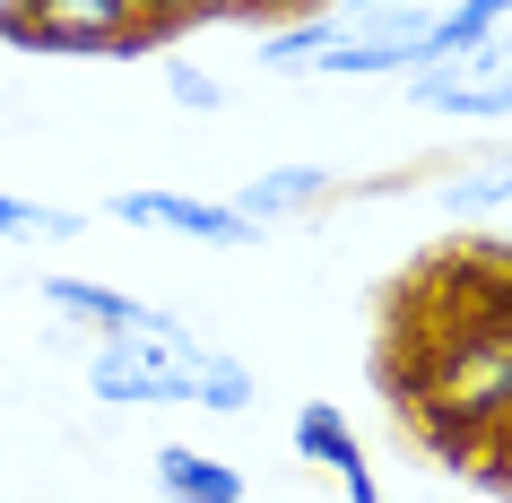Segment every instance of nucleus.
<instances>
[{
	"mask_svg": "<svg viewBox=\"0 0 512 503\" xmlns=\"http://www.w3.org/2000/svg\"><path fill=\"white\" fill-rule=\"evenodd\" d=\"M157 486L174 503H243V469H226V460H209V451H191V443L157 451Z\"/></svg>",
	"mask_w": 512,
	"mask_h": 503,
	"instance_id": "nucleus-7",
	"label": "nucleus"
},
{
	"mask_svg": "<svg viewBox=\"0 0 512 503\" xmlns=\"http://www.w3.org/2000/svg\"><path fill=\"white\" fill-rule=\"evenodd\" d=\"M113 217H122V226L191 235V243H209V252H252V243H261L252 217H235L226 200H191V191H113Z\"/></svg>",
	"mask_w": 512,
	"mask_h": 503,
	"instance_id": "nucleus-3",
	"label": "nucleus"
},
{
	"mask_svg": "<svg viewBox=\"0 0 512 503\" xmlns=\"http://www.w3.org/2000/svg\"><path fill=\"white\" fill-rule=\"evenodd\" d=\"M261 399V373L235 365L226 347H191V408H217V417H235Z\"/></svg>",
	"mask_w": 512,
	"mask_h": 503,
	"instance_id": "nucleus-8",
	"label": "nucleus"
},
{
	"mask_svg": "<svg viewBox=\"0 0 512 503\" xmlns=\"http://www.w3.org/2000/svg\"><path fill=\"white\" fill-rule=\"evenodd\" d=\"M278 9H313V0H270V18H278Z\"/></svg>",
	"mask_w": 512,
	"mask_h": 503,
	"instance_id": "nucleus-17",
	"label": "nucleus"
},
{
	"mask_svg": "<svg viewBox=\"0 0 512 503\" xmlns=\"http://www.w3.org/2000/svg\"><path fill=\"white\" fill-rule=\"evenodd\" d=\"M287 443H296V460H313V469H356V460H365V451H356V434H348V417H339L330 399H304Z\"/></svg>",
	"mask_w": 512,
	"mask_h": 503,
	"instance_id": "nucleus-10",
	"label": "nucleus"
},
{
	"mask_svg": "<svg viewBox=\"0 0 512 503\" xmlns=\"http://www.w3.org/2000/svg\"><path fill=\"white\" fill-rule=\"evenodd\" d=\"M330 165H270V174H252V183L226 200L235 217H252V226H278V217H296V209H313V200H330Z\"/></svg>",
	"mask_w": 512,
	"mask_h": 503,
	"instance_id": "nucleus-5",
	"label": "nucleus"
},
{
	"mask_svg": "<svg viewBox=\"0 0 512 503\" xmlns=\"http://www.w3.org/2000/svg\"><path fill=\"white\" fill-rule=\"evenodd\" d=\"M339 486H348V503H382V486H374V469L356 460V469H339Z\"/></svg>",
	"mask_w": 512,
	"mask_h": 503,
	"instance_id": "nucleus-14",
	"label": "nucleus"
},
{
	"mask_svg": "<svg viewBox=\"0 0 512 503\" xmlns=\"http://www.w3.org/2000/svg\"><path fill=\"white\" fill-rule=\"evenodd\" d=\"M191 321L148 313V330L131 339H96V365H87V391L105 408H183L191 399Z\"/></svg>",
	"mask_w": 512,
	"mask_h": 503,
	"instance_id": "nucleus-1",
	"label": "nucleus"
},
{
	"mask_svg": "<svg viewBox=\"0 0 512 503\" xmlns=\"http://www.w3.org/2000/svg\"><path fill=\"white\" fill-rule=\"evenodd\" d=\"M165 96H174L183 113H226V87H217L200 61H165Z\"/></svg>",
	"mask_w": 512,
	"mask_h": 503,
	"instance_id": "nucleus-13",
	"label": "nucleus"
},
{
	"mask_svg": "<svg viewBox=\"0 0 512 503\" xmlns=\"http://www.w3.org/2000/svg\"><path fill=\"white\" fill-rule=\"evenodd\" d=\"M339 9H434V0H339Z\"/></svg>",
	"mask_w": 512,
	"mask_h": 503,
	"instance_id": "nucleus-16",
	"label": "nucleus"
},
{
	"mask_svg": "<svg viewBox=\"0 0 512 503\" xmlns=\"http://www.w3.org/2000/svg\"><path fill=\"white\" fill-rule=\"evenodd\" d=\"M157 9V27H252V18H270V0H148Z\"/></svg>",
	"mask_w": 512,
	"mask_h": 503,
	"instance_id": "nucleus-12",
	"label": "nucleus"
},
{
	"mask_svg": "<svg viewBox=\"0 0 512 503\" xmlns=\"http://www.w3.org/2000/svg\"><path fill=\"white\" fill-rule=\"evenodd\" d=\"M87 217L79 209H53V200H18V191H0V235L9 243H61V235H79Z\"/></svg>",
	"mask_w": 512,
	"mask_h": 503,
	"instance_id": "nucleus-11",
	"label": "nucleus"
},
{
	"mask_svg": "<svg viewBox=\"0 0 512 503\" xmlns=\"http://www.w3.org/2000/svg\"><path fill=\"white\" fill-rule=\"evenodd\" d=\"M35 295L53 304V321H79L96 339H131V330H148V313H157V304H139V295H122V287H96V278H70V269H53Z\"/></svg>",
	"mask_w": 512,
	"mask_h": 503,
	"instance_id": "nucleus-4",
	"label": "nucleus"
},
{
	"mask_svg": "<svg viewBox=\"0 0 512 503\" xmlns=\"http://www.w3.org/2000/svg\"><path fill=\"white\" fill-rule=\"evenodd\" d=\"M330 44H348V9H339V18L304 9L296 27H270V35H261V70H313Z\"/></svg>",
	"mask_w": 512,
	"mask_h": 503,
	"instance_id": "nucleus-9",
	"label": "nucleus"
},
{
	"mask_svg": "<svg viewBox=\"0 0 512 503\" xmlns=\"http://www.w3.org/2000/svg\"><path fill=\"white\" fill-rule=\"evenodd\" d=\"M434 200H443L452 217L512 209V148H486V157H469V165H443V174H434Z\"/></svg>",
	"mask_w": 512,
	"mask_h": 503,
	"instance_id": "nucleus-6",
	"label": "nucleus"
},
{
	"mask_svg": "<svg viewBox=\"0 0 512 503\" xmlns=\"http://www.w3.org/2000/svg\"><path fill=\"white\" fill-rule=\"evenodd\" d=\"M174 27H157V9L148 0H35V18L9 27V44H27V53H148L165 44Z\"/></svg>",
	"mask_w": 512,
	"mask_h": 503,
	"instance_id": "nucleus-2",
	"label": "nucleus"
},
{
	"mask_svg": "<svg viewBox=\"0 0 512 503\" xmlns=\"http://www.w3.org/2000/svg\"><path fill=\"white\" fill-rule=\"evenodd\" d=\"M18 18H35V0H0V35L18 27Z\"/></svg>",
	"mask_w": 512,
	"mask_h": 503,
	"instance_id": "nucleus-15",
	"label": "nucleus"
}]
</instances>
